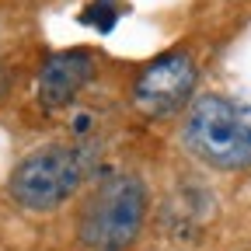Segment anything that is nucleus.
<instances>
[{"label": "nucleus", "mask_w": 251, "mask_h": 251, "mask_svg": "<svg viewBox=\"0 0 251 251\" xmlns=\"http://www.w3.org/2000/svg\"><path fill=\"white\" fill-rule=\"evenodd\" d=\"M147 185L140 175L112 171L91 188L77 216V241L87 251H126L143 230L147 220Z\"/></svg>", "instance_id": "f257e3e1"}, {"label": "nucleus", "mask_w": 251, "mask_h": 251, "mask_svg": "<svg viewBox=\"0 0 251 251\" xmlns=\"http://www.w3.org/2000/svg\"><path fill=\"white\" fill-rule=\"evenodd\" d=\"M188 153L216 171H251V105L227 94H202L181 126Z\"/></svg>", "instance_id": "f03ea898"}, {"label": "nucleus", "mask_w": 251, "mask_h": 251, "mask_svg": "<svg viewBox=\"0 0 251 251\" xmlns=\"http://www.w3.org/2000/svg\"><path fill=\"white\" fill-rule=\"evenodd\" d=\"M91 164L94 153L87 147H70V143L39 147L11 171L7 192L21 209L52 213L87 181Z\"/></svg>", "instance_id": "7ed1b4c3"}, {"label": "nucleus", "mask_w": 251, "mask_h": 251, "mask_svg": "<svg viewBox=\"0 0 251 251\" xmlns=\"http://www.w3.org/2000/svg\"><path fill=\"white\" fill-rule=\"evenodd\" d=\"M196 80H199V70H196L192 56L164 52V56L150 59L140 70V77L133 80V105L147 119H164L192 98Z\"/></svg>", "instance_id": "20e7f679"}, {"label": "nucleus", "mask_w": 251, "mask_h": 251, "mask_svg": "<svg viewBox=\"0 0 251 251\" xmlns=\"http://www.w3.org/2000/svg\"><path fill=\"white\" fill-rule=\"evenodd\" d=\"M94 80V56L87 49L52 52L39 70V105L46 112H59L77 101V94Z\"/></svg>", "instance_id": "39448f33"}, {"label": "nucleus", "mask_w": 251, "mask_h": 251, "mask_svg": "<svg viewBox=\"0 0 251 251\" xmlns=\"http://www.w3.org/2000/svg\"><path fill=\"white\" fill-rule=\"evenodd\" d=\"M4 91H7V77H4V74H0V94H4Z\"/></svg>", "instance_id": "423d86ee"}]
</instances>
